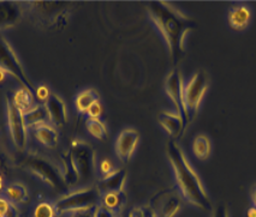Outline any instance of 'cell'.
<instances>
[{
  "instance_id": "6da1fadb",
  "label": "cell",
  "mask_w": 256,
  "mask_h": 217,
  "mask_svg": "<svg viewBox=\"0 0 256 217\" xmlns=\"http://www.w3.org/2000/svg\"><path fill=\"white\" fill-rule=\"evenodd\" d=\"M148 16L168 46L172 65L176 66L186 52V37L195 26V22L174 5L165 1L147 4Z\"/></svg>"
},
{
  "instance_id": "7a4b0ae2",
  "label": "cell",
  "mask_w": 256,
  "mask_h": 217,
  "mask_svg": "<svg viewBox=\"0 0 256 217\" xmlns=\"http://www.w3.org/2000/svg\"><path fill=\"white\" fill-rule=\"evenodd\" d=\"M166 156L174 171L176 186L180 197L192 207L202 211H212L213 205L204 189L201 178L190 165L180 145L174 139H170L166 144Z\"/></svg>"
},
{
  "instance_id": "3957f363",
  "label": "cell",
  "mask_w": 256,
  "mask_h": 217,
  "mask_svg": "<svg viewBox=\"0 0 256 217\" xmlns=\"http://www.w3.org/2000/svg\"><path fill=\"white\" fill-rule=\"evenodd\" d=\"M101 193L96 186L84 187L65 193L54 202L56 215L82 213V211L94 210L100 205Z\"/></svg>"
},
{
  "instance_id": "277c9868",
  "label": "cell",
  "mask_w": 256,
  "mask_h": 217,
  "mask_svg": "<svg viewBox=\"0 0 256 217\" xmlns=\"http://www.w3.org/2000/svg\"><path fill=\"white\" fill-rule=\"evenodd\" d=\"M64 155L76 173L80 183L89 181L93 178L95 171L98 169L96 155L89 143L82 139H74Z\"/></svg>"
},
{
  "instance_id": "5b68a950",
  "label": "cell",
  "mask_w": 256,
  "mask_h": 217,
  "mask_svg": "<svg viewBox=\"0 0 256 217\" xmlns=\"http://www.w3.org/2000/svg\"><path fill=\"white\" fill-rule=\"evenodd\" d=\"M208 87H210V76L204 70L196 71L194 75L190 77L189 81L184 84V105H186L188 126L198 115Z\"/></svg>"
},
{
  "instance_id": "8992f818",
  "label": "cell",
  "mask_w": 256,
  "mask_h": 217,
  "mask_svg": "<svg viewBox=\"0 0 256 217\" xmlns=\"http://www.w3.org/2000/svg\"><path fill=\"white\" fill-rule=\"evenodd\" d=\"M0 68H2L8 76L14 77L20 83V87L28 89L32 93H35L36 85L32 83L30 77L28 76L12 46L2 34H0Z\"/></svg>"
},
{
  "instance_id": "52a82bcc",
  "label": "cell",
  "mask_w": 256,
  "mask_h": 217,
  "mask_svg": "<svg viewBox=\"0 0 256 217\" xmlns=\"http://www.w3.org/2000/svg\"><path fill=\"white\" fill-rule=\"evenodd\" d=\"M23 168L30 172L32 175L40 179L47 186L52 187L54 190H62L66 187L62 179V171L50 162L48 160L42 156H38L36 154H30L26 156L22 162Z\"/></svg>"
},
{
  "instance_id": "ba28073f",
  "label": "cell",
  "mask_w": 256,
  "mask_h": 217,
  "mask_svg": "<svg viewBox=\"0 0 256 217\" xmlns=\"http://www.w3.org/2000/svg\"><path fill=\"white\" fill-rule=\"evenodd\" d=\"M6 119L8 130L11 141L18 151H24L28 144V127L24 120V113H22L14 105L11 97H6Z\"/></svg>"
},
{
  "instance_id": "9c48e42d",
  "label": "cell",
  "mask_w": 256,
  "mask_h": 217,
  "mask_svg": "<svg viewBox=\"0 0 256 217\" xmlns=\"http://www.w3.org/2000/svg\"><path fill=\"white\" fill-rule=\"evenodd\" d=\"M165 91L168 99L174 103L176 113L184 119V123H186V126L188 127L186 105H184V82L180 71L178 68H174L166 77Z\"/></svg>"
},
{
  "instance_id": "30bf717a",
  "label": "cell",
  "mask_w": 256,
  "mask_h": 217,
  "mask_svg": "<svg viewBox=\"0 0 256 217\" xmlns=\"http://www.w3.org/2000/svg\"><path fill=\"white\" fill-rule=\"evenodd\" d=\"M140 142V133L134 129H125L116 141V154L122 162L130 161Z\"/></svg>"
},
{
  "instance_id": "8fae6325",
  "label": "cell",
  "mask_w": 256,
  "mask_h": 217,
  "mask_svg": "<svg viewBox=\"0 0 256 217\" xmlns=\"http://www.w3.org/2000/svg\"><path fill=\"white\" fill-rule=\"evenodd\" d=\"M47 112H48L50 124L54 127H62L68 123V109L66 105L60 96L50 94L48 100L44 102Z\"/></svg>"
},
{
  "instance_id": "7c38bea8",
  "label": "cell",
  "mask_w": 256,
  "mask_h": 217,
  "mask_svg": "<svg viewBox=\"0 0 256 217\" xmlns=\"http://www.w3.org/2000/svg\"><path fill=\"white\" fill-rule=\"evenodd\" d=\"M158 121L171 139L178 138L186 130L184 119L180 114L174 112H160L158 115Z\"/></svg>"
},
{
  "instance_id": "4fadbf2b",
  "label": "cell",
  "mask_w": 256,
  "mask_h": 217,
  "mask_svg": "<svg viewBox=\"0 0 256 217\" xmlns=\"http://www.w3.org/2000/svg\"><path fill=\"white\" fill-rule=\"evenodd\" d=\"M128 173L123 168L114 169L112 173H110L106 177L101 178L96 187L99 190L101 195L108 192H119L124 191L125 183H126Z\"/></svg>"
},
{
  "instance_id": "5bb4252c",
  "label": "cell",
  "mask_w": 256,
  "mask_h": 217,
  "mask_svg": "<svg viewBox=\"0 0 256 217\" xmlns=\"http://www.w3.org/2000/svg\"><path fill=\"white\" fill-rule=\"evenodd\" d=\"M22 14L23 8L18 2L0 1V30L16 25Z\"/></svg>"
},
{
  "instance_id": "9a60e30c",
  "label": "cell",
  "mask_w": 256,
  "mask_h": 217,
  "mask_svg": "<svg viewBox=\"0 0 256 217\" xmlns=\"http://www.w3.org/2000/svg\"><path fill=\"white\" fill-rule=\"evenodd\" d=\"M36 142L48 149H54L59 142V133L53 125L44 124L29 130Z\"/></svg>"
},
{
  "instance_id": "2e32d148",
  "label": "cell",
  "mask_w": 256,
  "mask_h": 217,
  "mask_svg": "<svg viewBox=\"0 0 256 217\" xmlns=\"http://www.w3.org/2000/svg\"><path fill=\"white\" fill-rule=\"evenodd\" d=\"M252 10L248 5L240 4L236 6L231 7L228 14V24L234 30L240 31L248 28L252 20Z\"/></svg>"
},
{
  "instance_id": "e0dca14e",
  "label": "cell",
  "mask_w": 256,
  "mask_h": 217,
  "mask_svg": "<svg viewBox=\"0 0 256 217\" xmlns=\"http://www.w3.org/2000/svg\"><path fill=\"white\" fill-rule=\"evenodd\" d=\"M182 208L180 197L176 193H168L160 199L156 210L158 217H174Z\"/></svg>"
},
{
  "instance_id": "ac0fdd59",
  "label": "cell",
  "mask_w": 256,
  "mask_h": 217,
  "mask_svg": "<svg viewBox=\"0 0 256 217\" xmlns=\"http://www.w3.org/2000/svg\"><path fill=\"white\" fill-rule=\"evenodd\" d=\"M24 120L28 130L38 126V125L50 124L48 112H47L44 103H38L32 107L30 111L24 113Z\"/></svg>"
},
{
  "instance_id": "d6986e66",
  "label": "cell",
  "mask_w": 256,
  "mask_h": 217,
  "mask_svg": "<svg viewBox=\"0 0 256 217\" xmlns=\"http://www.w3.org/2000/svg\"><path fill=\"white\" fill-rule=\"evenodd\" d=\"M100 101V96L96 90L94 89H86L76 96L75 99V107L76 111L80 114H87L92 106L95 105L96 102Z\"/></svg>"
},
{
  "instance_id": "ffe728a7",
  "label": "cell",
  "mask_w": 256,
  "mask_h": 217,
  "mask_svg": "<svg viewBox=\"0 0 256 217\" xmlns=\"http://www.w3.org/2000/svg\"><path fill=\"white\" fill-rule=\"evenodd\" d=\"M11 101H12L14 105L22 113H26L28 111H30L32 107L36 105V103H35L34 93H32L30 90L22 87L14 91L12 96H11Z\"/></svg>"
},
{
  "instance_id": "44dd1931",
  "label": "cell",
  "mask_w": 256,
  "mask_h": 217,
  "mask_svg": "<svg viewBox=\"0 0 256 217\" xmlns=\"http://www.w3.org/2000/svg\"><path fill=\"white\" fill-rule=\"evenodd\" d=\"M125 204H126V195H125L124 191L108 192L101 195L100 205H102L106 209L111 210L116 214L123 210Z\"/></svg>"
},
{
  "instance_id": "7402d4cb",
  "label": "cell",
  "mask_w": 256,
  "mask_h": 217,
  "mask_svg": "<svg viewBox=\"0 0 256 217\" xmlns=\"http://www.w3.org/2000/svg\"><path fill=\"white\" fill-rule=\"evenodd\" d=\"M4 197L12 204L26 203L29 199L28 189L20 183H11L4 190Z\"/></svg>"
},
{
  "instance_id": "603a6c76",
  "label": "cell",
  "mask_w": 256,
  "mask_h": 217,
  "mask_svg": "<svg viewBox=\"0 0 256 217\" xmlns=\"http://www.w3.org/2000/svg\"><path fill=\"white\" fill-rule=\"evenodd\" d=\"M192 150L196 159L204 161L210 155L212 142H210V139L206 135H198L194 138V141H192Z\"/></svg>"
},
{
  "instance_id": "cb8c5ba5",
  "label": "cell",
  "mask_w": 256,
  "mask_h": 217,
  "mask_svg": "<svg viewBox=\"0 0 256 217\" xmlns=\"http://www.w3.org/2000/svg\"><path fill=\"white\" fill-rule=\"evenodd\" d=\"M86 129H87L89 135L93 136L94 138L99 139V141H105L107 135H108L106 125L101 119L87 118V120H86Z\"/></svg>"
},
{
  "instance_id": "d4e9b609",
  "label": "cell",
  "mask_w": 256,
  "mask_h": 217,
  "mask_svg": "<svg viewBox=\"0 0 256 217\" xmlns=\"http://www.w3.org/2000/svg\"><path fill=\"white\" fill-rule=\"evenodd\" d=\"M56 210L54 203L50 202H41L35 207L32 211V217H56Z\"/></svg>"
},
{
  "instance_id": "484cf974",
  "label": "cell",
  "mask_w": 256,
  "mask_h": 217,
  "mask_svg": "<svg viewBox=\"0 0 256 217\" xmlns=\"http://www.w3.org/2000/svg\"><path fill=\"white\" fill-rule=\"evenodd\" d=\"M0 217H17V209L4 196H0Z\"/></svg>"
},
{
  "instance_id": "4316f807",
  "label": "cell",
  "mask_w": 256,
  "mask_h": 217,
  "mask_svg": "<svg viewBox=\"0 0 256 217\" xmlns=\"http://www.w3.org/2000/svg\"><path fill=\"white\" fill-rule=\"evenodd\" d=\"M98 171H99L101 177H106V175L112 173V172L114 171V167H113V163L111 160L108 159L101 160L99 165H98Z\"/></svg>"
},
{
  "instance_id": "83f0119b",
  "label": "cell",
  "mask_w": 256,
  "mask_h": 217,
  "mask_svg": "<svg viewBox=\"0 0 256 217\" xmlns=\"http://www.w3.org/2000/svg\"><path fill=\"white\" fill-rule=\"evenodd\" d=\"M50 89L46 87V85H38L36 89H35L34 96L38 101H40L41 103H44L50 97Z\"/></svg>"
},
{
  "instance_id": "f1b7e54d",
  "label": "cell",
  "mask_w": 256,
  "mask_h": 217,
  "mask_svg": "<svg viewBox=\"0 0 256 217\" xmlns=\"http://www.w3.org/2000/svg\"><path fill=\"white\" fill-rule=\"evenodd\" d=\"M94 217H117V214L113 213V211L106 209L102 205H98L96 208L93 210Z\"/></svg>"
},
{
  "instance_id": "f546056e",
  "label": "cell",
  "mask_w": 256,
  "mask_h": 217,
  "mask_svg": "<svg viewBox=\"0 0 256 217\" xmlns=\"http://www.w3.org/2000/svg\"><path fill=\"white\" fill-rule=\"evenodd\" d=\"M102 112H104V108L99 101V102H96L95 105H93L90 108H89V111L87 112V115H88V118L100 119L101 115H102Z\"/></svg>"
},
{
  "instance_id": "4dcf8cb0",
  "label": "cell",
  "mask_w": 256,
  "mask_h": 217,
  "mask_svg": "<svg viewBox=\"0 0 256 217\" xmlns=\"http://www.w3.org/2000/svg\"><path fill=\"white\" fill-rule=\"evenodd\" d=\"M212 217H230L228 207L225 204H219L213 209Z\"/></svg>"
},
{
  "instance_id": "1f68e13d",
  "label": "cell",
  "mask_w": 256,
  "mask_h": 217,
  "mask_svg": "<svg viewBox=\"0 0 256 217\" xmlns=\"http://www.w3.org/2000/svg\"><path fill=\"white\" fill-rule=\"evenodd\" d=\"M142 210H144V217H158L156 210L152 207H142Z\"/></svg>"
},
{
  "instance_id": "d6a6232c",
  "label": "cell",
  "mask_w": 256,
  "mask_h": 217,
  "mask_svg": "<svg viewBox=\"0 0 256 217\" xmlns=\"http://www.w3.org/2000/svg\"><path fill=\"white\" fill-rule=\"evenodd\" d=\"M128 217H144V210H142V208H134L129 213Z\"/></svg>"
},
{
  "instance_id": "836d02e7",
  "label": "cell",
  "mask_w": 256,
  "mask_h": 217,
  "mask_svg": "<svg viewBox=\"0 0 256 217\" xmlns=\"http://www.w3.org/2000/svg\"><path fill=\"white\" fill-rule=\"evenodd\" d=\"M69 217H94V215H93V210H89V211H82V213L71 214Z\"/></svg>"
},
{
  "instance_id": "e575fe53",
  "label": "cell",
  "mask_w": 256,
  "mask_h": 217,
  "mask_svg": "<svg viewBox=\"0 0 256 217\" xmlns=\"http://www.w3.org/2000/svg\"><path fill=\"white\" fill-rule=\"evenodd\" d=\"M246 217H256V207L252 205V207L246 210Z\"/></svg>"
},
{
  "instance_id": "d590c367",
  "label": "cell",
  "mask_w": 256,
  "mask_h": 217,
  "mask_svg": "<svg viewBox=\"0 0 256 217\" xmlns=\"http://www.w3.org/2000/svg\"><path fill=\"white\" fill-rule=\"evenodd\" d=\"M5 187H6V185H5L4 175H2V169H0V193H2V192H4Z\"/></svg>"
},
{
  "instance_id": "8d00e7d4",
  "label": "cell",
  "mask_w": 256,
  "mask_h": 217,
  "mask_svg": "<svg viewBox=\"0 0 256 217\" xmlns=\"http://www.w3.org/2000/svg\"><path fill=\"white\" fill-rule=\"evenodd\" d=\"M8 75L6 72H5L4 70H2V68H0V83H2L5 81V79H6V77H8Z\"/></svg>"
},
{
  "instance_id": "74e56055",
  "label": "cell",
  "mask_w": 256,
  "mask_h": 217,
  "mask_svg": "<svg viewBox=\"0 0 256 217\" xmlns=\"http://www.w3.org/2000/svg\"><path fill=\"white\" fill-rule=\"evenodd\" d=\"M252 205L256 207V186L252 189Z\"/></svg>"
}]
</instances>
